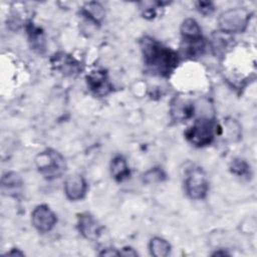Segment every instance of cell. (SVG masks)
<instances>
[{
  "instance_id": "6da1fadb",
  "label": "cell",
  "mask_w": 257,
  "mask_h": 257,
  "mask_svg": "<svg viewBox=\"0 0 257 257\" xmlns=\"http://www.w3.org/2000/svg\"><path fill=\"white\" fill-rule=\"evenodd\" d=\"M145 64L148 68L161 76H169L179 63V54L155 40L145 36L140 41Z\"/></svg>"
},
{
  "instance_id": "7a4b0ae2",
  "label": "cell",
  "mask_w": 257,
  "mask_h": 257,
  "mask_svg": "<svg viewBox=\"0 0 257 257\" xmlns=\"http://www.w3.org/2000/svg\"><path fill=\"white\" fill-rule=\"evenodd\" d=\"M38 172L47 180L59 178L65 171L64 158L55 150L46 149L35 158Z\"/></svg>"
},
{
  "instance_id": "3957f363",
  "label": "cell",
  "mask_w": 257,
  "mask_h": 257,
  "mask_svg": "<svg viewBox=\"0 0 257 257\" xmlns=\"http://www.w3.org/2000/svg\"><path fill=\"white\" fill-rule=\"evenodd\" d=\"M215 122L207 117L197 119L191 127L185 132L186 139L196 147H204L210 145L217 133Z\"/></svg>"
},
{
  "instance_id": "277c9868",
  "label": "cell",
  "mask_w": 257,
  "mask_h": 257,
  "mask_svg": "<svg viewBox=\"0 0 257 257\" xmlns=\"http://www.w3.org/2000/svg\"><path fill=\"white\" fill-rule=\"evenodd\" d=\"M249 18L250 14L246 9L236 7L224 11L218 19V24L220 30L224 33H239L246 29Z\"/></svg>"
},
{
  "instance_id": "5b68a950",
  "label": "cell",
  "mask_w": 257,
  "mask_h": 257,
  "mask_svg": "<svg viewBox=\"0 0 257 257\" xmlns=\"http://www.w3.org/2000/svg\"><path fill=\"white\" fill-rule=\"evenodd\" d=\"M184 186L187 195L194 200L204 199L209 189L207 177L199 167H192L186 170Z\"/></svg>"
},
{
  "instance_id": "8992f818",
  "label": "cell",
  "mask_w": 257,
  "mask_h": 257,
  "mask_svg": "<svg viewBox=\"0 0 257 257\" xmlns=\"http://www.w3.org/2000/svg\"><path fill=\"white\" fill-rule=\"evenodd\" d=\"M31 220L33 226L40 232L50 231L56 224V216L46 205L37 206L32 214Z\"/></svg>"
},
{
  "instance_id": "52a82bcc",
  "label": "cell",
  "mask_w": 257,
  "mask_h": 257,
  "mask_svg": "<svg viewBox=\"0 0 257 257\" xmlns=\"http://www.w3.org/2000/svg\"><path fill=\"white\" fill-rule=\"evenodd\" d=\"M86 82L88 88L97 96H104L112 90L111 83L104 70L91 71L86 76Z\"/></svg>"
},
{
  "instance_id": "ba28073f",
  "label": "cell",
  "mask_w": 257,
  "mask_h": 257,
  "mask_svg": "<svg viewBox=\"0 0 257 257\" xmlns=\"http://www.w3.org/2000/svg\"><path fill=\"white\" fill-rule=\"evenodd\" d=\"M51 64L55 70L64 75H75L81 70L79 62L74 57L64 52L54 54L51 58Z\"/></svg>"
},
{
  "instance_id": "9c48e42d",
  "label": "cell",
  "mask_w": 257,
  "mask_h": 257,
  "mask_svg": "<svg viewBox=\"0 0 257 257\" xmlns=\"http://www.w3.org/2000/svg\"><path fill=\"white\" fill-rule=\"evenodd\" d=\"M86 190V182L80 175L69 176L64 182V193L67 199L71 201L81 200L85 196Z\"/></svg>"
},
{
  "instance_id": "30bf717a",
  "label": "cell",
  "mask_w": 257,
  "mask_h": 257,
  "mask_svg": "<svg viewBox=\"0 0 257 257\" xmlns=\"http://www.w3.org/2000/svg\"><path fill=\"white\" fill-rule=\"evenodd\" d=\"M80 234L86 239L94 240L99 235V226L95 219L88 213H81L77 222Z\"/></svg>"
},
{
  "instance_id": "8fae6325",
  "label": "cell",
  "mask_w": 257,
  "mask_h": 257,
  "mask_svg": "<svg viewBox=\"0 0 257 257\" xmlns=\"http://www.w3.org/2000/svg\"><path fill=\"white\" fill-rule=\"evenodd\" d=\"M23 186L21 177L14 172H8L3 175L1 180V187L3 193L9 196H16L20 194Z\"/></svg>"
},
{
  "instance_id": "7c38bea8",
  "label": "cell",
  "mask_w": 257,
  "mask_h": 257,
  "mask_svg": "<svg viewBox=\"0 0 257 257\" xmlns=\"http://www.w3.org/2000/svg\"><path fill=\"white\" fill-rule=\"evenodd\" d=\"M83 16L93 24H99L104 18L105 11L103 6L98 2H87L81 9Z\"/></svg>"
},
{
  "instance_id": "4fadbf2b",
  "label": "cell",
  "mask_w": 257,
  "mask_h": 257,
  "mask_svg": "<svg viewBox=\"0 0 257 257\" xmlns=\"http://www.w3.org/2000/svg\"><path fill=\"white\" fill-rule=\"evenodd\" d=\"M110 174L112 178L117 182H121L130 177V168L127 166L126 160L122 156H115L111 160Z\"/></svg>"
},
{
  "instance_id": "5bb4252c",
  "label": "cell",
  "mask_w": 257,
  "mask_h": 257,
  "mask_svg": "<svg viewBox=\"0 0 257 257\" xmlns=\"http://www.w3.org/2000/svg\"><path fill=\"white\" fill-rule=\"evenodd\" d=\"M181 34L184 41H194L202 39L201 28L198 22L193 18H187L181 25Z\"/></svg>"
},
{
  "instance_id": "9a60e30c",
  "label": "cell",
  "mask_w": 257,
  "mask_h": 257,
  "mask_svg": "<svg viewBox=\"0 0 257 257\" xmlns=\"http://www.w3.org/2000/svg\"><path fill=\"white\" fill-rule=\"evenodd\" d=\"M171 113L175 119L184 120L190 118L194 113V106L191 102L184 99H176L172 104Z\"/></svg>"
},
{
  "instance_id": "2e32d148",
  "label": "cell",
  "mask_w": 257,
  "mask_h": 257,
  "mask_svg": "<svg viewBox=\"0 0 257 257\" xmlns=\"http://www.w3.org/2000/svg\"><path fill=\"white\" fill-rule=\"evenodd\" d=\"M26 31L29 41L31 42V47L39 51L44 49V37L42 30L39 27L35 26L33 23H28L26 25Z\"/></svg>"
},
{
  "instance_id": "e0dca14e",
  "label": "cell",
  "mask_w": 257,
  "mask_h": 257,
  "mask_svg": "<svg viewBox=\"0 0 257 257\" xmlns=\"http://www.w3.org/2000/svg\"><path fill=\"white\" fill-rule=\"evenodd\" d=\"M149 248L151 254L156 257H166L171 251V245L169 242L161 237H154L151 239Z\"/></svg>"
},
{
  "instance_id": "ac0fdd59",
  "label": "cell",
  "mask_w": 257,
  "mask_h": 257,
  "mask_svg": "<svg viewBox=\"0 0 257 257\" xmlns=\"http://www.w3.org/2000/svg\"><path fill=\"white\" fill-rule=\"evenodd\" d=\"M166 179V174L160 168H153L147 171L143 176V181L146 184H155L159 182H163Z\"/></svg>"
},
{
  "instance_id": "d6986e66",
  "label": "cell",
  "mask_w": 257,
  "mask_h": 257,
  "mask_svg": "<svg viewBox=\"0 0 257 257\" xmlns=\"http://www.w3.org/2000/svg\"><path fill=\"white\" fill-rule=\"evenodd\" d=\"M230 170L234 175L238 177H247L250 172V167L244 160L235 159L231 163Z\"/></svg>"
},
{
  "instance_id": "ffe728a7",
  "label": "cell",
  "mask_w": 257,
  "mask_h": 257,
  "mask_svg": "<svg viewBox=\"0 0 257 257\" xmlns=\"http://www.w3.org/2000/svg\"><path fill=\"white\" fill-rule=\"evenodd\" d=\"M196 8L199 11V13H201L205 16L211 15L215 10L213 3L210 1H198L196 3Z\"/></svg>"
},
{
  "instance_id": "44dd1931",
  "label": "cell",
  "mask_w": 257,
  "mask_h": 257,
  "mask_svg": "<svg viewBox=\"0 0 257 257\" xmlns=\"http://www.w3.org/2000/svg\"><path fill=\"white\" fill-rule=\"evenodd\" d=\"M119 253H120V255H123V256H137L138 255V253L130 247H124L121 251H119Z\"/></svg>"
},
{
  "instance_id": "7402d4cb",
  "label": "cell",
  "mask_w": 257,
  "mask_h": 257,
  "mask_svg": "<svg viewBox=\"0 0 257 257\" xmlns=\"http://www.w3.org/2000/svg\"><path fill=\"white\" fill-rule=\"evenodd\" d=\"M100 255H104V256H119L120 255V253L119 252H117V251H115L114 249L112 250V249H106V250H104V251H102L101 253H100Z\"/></svg>"
},
{
  "instance_id": "603a6c76",
  "label": "cell",
  "mask_w": 257,
  "mask_h": 257,
  "mask_svg": "<svg viewBox=\"0 0 257 257\" xmlns=\"http://www.w3.org/2000/svg\"><path fill=\"white\" fill-rule=\"evenodd\" d=\"M6 255H7V256H23L24 254H23L22 252H20V251L16 250V249H12L11 251L7 252V253H6Z\"/></svg>"
}]
</instances>
